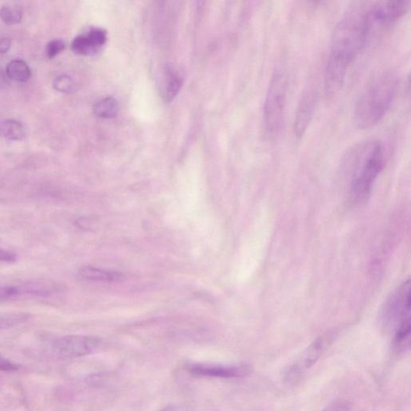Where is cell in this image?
Here are the masks:
<instances>
[{
	"instance_id": "cell-15",
	"label": "cell",
	"mask_w": 411,
	"mask_h": 411,
	"mask_svg": "<svg viewBox=\"0 0 411 411\" xmlns=\"http://www.w3.org/2000/svg\"><path fill=\"white\" fill-rule=\"evenodd\" d=\"M32 318L27 313H9L0 314V330L15 327L25 324Z\"/></svg>"
},
{
	"instance_id": "cell-16",
	"label": "cell",
	"mask_w": 411,
	"mask_h": 411,
	"mask_svg": "<svg viewBox=\"0 0 411 411\" xmlns=\"http://www.w3.org/2000/svg\"><path fill=\"white\" fill-rule=\"evenodd\" d=\"M95 115L103 118H112L117 115V103L115 99L105 98L98 101L93 108Z\"/></svg>"
},
{
	"instance_id": "cell-6",
	"label": "cell",
	"mask_w": 411,
	"mask_h": 411,
	"mask_svg": "<svg viewBox=\"0 0 411 411\" xmlns=\"http://www.w3.org/2000/svg\"><path fill=\"white\" fill-rule=\"evenodd\" d=\"M65 289L64 285L53 280H27L17 285L0 286V301L14 300L22 296H49L60 294Z\"/></svg>"
},
{
	"instance_id": "cell-13",
	"label": "cell",
	"mask_w": 411,
	"mask_h": 411,
	"mask_svg": "<svg viewBox=\"0 0 411 411\" xmlns=\"http://www.w3.org/2000/svg\"><path fill=\"white\" fill-rule=\"evenodd\" d=\"M8 77L15 81L25 82L32 76L30 67L24 60H15L11 61L6 69Z\"/></svg>"
},
{
	"instance_id": "cell-14",
	"label": "cell",
	"mask_w": 411,
	"mask_h": 411,
	"mask_svg": "<svg viewBox=\"0 0 411 411\" xmlns=\"http://www.w3.org/2000/svg\"><path fill=\"white\" fill-rule=\"evenodd\" d=\"M0 135L8 140L20 141L25 137V128L19 122L6 120L0 123Z\"/></svg>"
},
{
	"instance_id": "cell-9",
	"label": "cell",
	"mask_w": 411,
	"mask_h": 411,
	"mask_svg": "<svg viewBox=\"0 0 411 411\" xmlns=\"http://www.w3.org/2000/svg\"><path fill=\"white\" fill-rule=\"evenodd\" d=\"M185 369L191 374L207 378L237 379L242 378L251 372L249 365H214L204 363H189Z\"/></svg>"
},
{
	"instance_id": "cell-1",
	"label": "cell",
	"mask_w": 411,
	"mask_h": 411,
	"mask_svg": "<svg viewBox=\"0 0 411 411\" xmlns=\"http://www.w3.org/2000/svg\"><path fill=\"white\" fill-rule=\"evenodd\" d=\"M370 4L353 3L335 27L325 71L324 89L329 98L339 93L348 69L367 44L373 30L369 15Z\"/></svg>"
},
{
	"instance_id": "cell-5",
	"label": "cell",
	"mask_w": 411,
	"mask_h": 411,
	"mask_svg": "<svg viewBox=\"0 0 411 411\" xmlns=\"http://www.w3.org/2000/svg\"><path fill=\"white\" fill-rule=\"evenodd\" d=\"M410 281L403 282L392 292L382 306L379 320L387 331L393 333L402 325L410 323Z\"/></svg>"
},
{
	"instance_id": "cell-18",
	"label": "cell",
	"mask_w": 411,
	"mask_h": 411,
	"mask_svg": "<svg viewBox=\"0 0 411 411\" xmlns=\"http://www.w3.org/2000/svg\"><path fill=\"white\" fill-rule=\"evenodd\" d=\"M182 86V80L176 73L169 71L166 84V98L171 100L178 94Z\"/></svg>"
},
{
	"instance_id": "cell-4",
	"label": "cell",
	"mask_w": 411,
	"mask_h": 411,
	"mask_svg": "<svg viewBox=\"0 0 411 411\" xmlns=\"http://www.w3.org/2000/svg\"><path fill=\"white\" fill-rule=\"evenodd\" d=\"M289 81L285 72L278 70L270 81L263 106L264 128L269 136L278 135L282 128Z\"/></svg>"
},
{
	"instance_id": "cell-23",
	"label": "cell",
	"mask_w": 411,
	"mask_h": 411,
	"mask_svg": "<svg viewBox=\"0 0 411 411\" xmlns=\"http://www.w3.org/2000/svg\"><path fill=\"white\" fill-rule=\"evenodd\" d=\"M322 411H351V409L347 403L339 400L329 404Z\"/></svg>"
},
{
	"instance_id": "cell-25",
	"label": "cell",
	"mask_w": 411,
	"mask_h": 411,
	"mask_svg": "<svg viewBox=\"0 0 411 411\" xmlns=\"http://www.w3.org/2000/svg\"><path fill=\"white\" fill-rule=\"evenodd\" d=\"M11 48V41L8 38L0 39V53H6L8 52Z\"/></svg>"
},
{
	"instance_id": "cell-2",
	"label": "cell",
	"mask_w": 411,
	"mask_h": 411,
	"mask_svg": "<svg viewBox=\"0 0 411 411\" xmlns=\"http://www.w3.org/2000/svg\"><path fill=\"white\" fill-rule=\"evenodd\" d=\"M386 160L385 145L378 139H368L348 150L346 166L351 171L350 199L361 204L368 199Z\"/></svg>"
},
{
	"instance_id": "cell-19",
	"label": "cell",
	"mask_w": 411,
	"mask_h": 411,
	"mask_svg": "<svg viewBox=\"0 0 411 411\" xmlns=\"http://www.w3.org/2000/svg\"><path fill=\"white\" fill-rule=\"evenodd\" d=\"M53 87L58 92L70 93L75 91L76 84L70 77L62 75L56 77L53 81Z\"/></svg>"
},
{
	"instance_id": "cell-10",
	"label": "cell",
	"mask_w": 411,
	"mask_h": 411,
	"mask_svg": "<svg viewBox=\"0 0 411 411\" xmlns=\"http://www.w3.org/2000/svg\"><path fill=\"white\" fill-rule=\"evenodd\" d=\"M318 104V94L313 90H309L302 95L298 103L294 121V132L297 138H301L307 131L313 120Z\"/></svg>"
},
{
	"instance_id": "cell-26",
	"label": "cell",
	"mask_w": 411,
	"mask_h": 411,
	"mask_svg": "<svg viewBox=\"0 0 411 411\" xmlns=\"http://www.w3.org/2000/svg\"><path fill=\"white\" fill-rule=\"evenodd\" d=\"M161 411H176L173 407H167L165 409H163Z\"/></svg>"
},
{
	"instance_id": "cell-17",
	"label": "cell",
	"mask_w": 411,
	"mask_h": 411,
	"mask_svg": "<svg viewBox=\"0 0 411 411\" xmlns=\"http://www.w3.org/2000/svg\"><path fill=\"white\" fill-rule=\"evenodd\" d=\"M72 49L79 55H93L98 52V49L89 41L86 35L75 38L72 43Z\"/></svg>"
},
{
	"instance_id": "cell-8",
	"label": "cell",
	"mask_w": 411,
	"mask_h": 411,
	"mask_svg": "<svg viewBox=\"0 0 411 411\" xmlns=\"http://www.w3.org/2000/svg\"><path fill=\"white\" fill-rule=\"evenodd\" d=\"M410 6V1L407 0L370 3L369 15L372 30L375 25H389L402 18Z\"/></svg>"
},
{
	"instance_id": "cell-20",
	"label": "cell",
	"mask_w": 411,
	"mask_h": 411,
	"mask_svg": "<svg viewBox=\"0 0 411 411\" xmlns=\"http://www.w3.org/2000/svg\"><path fill=\"white\" fill-rule=\"evenodd\" d=\"M0 17L6 25L19 24L22 19V14L19 10L4 7L0 10Z\"/></svg>"
},
{
	"instance_id": "cell-24",
	"label": "cell",
	"mask_w": 411,
	"mask_h": 411,
	"mask_svg": "<svg viewBox=\"0 0 411 411\" xmlns=\"http://www.w3.org/2000/svg\"><path fill=\"white\" fill-rule=\"evenodd\" d=\"M17 261V256L15 253L0 249V262L14 263Z\"/></svg>"
},
{
	"instance_id": "cell-11",
	"label": "cell",
	"mask_w": 411,
	"mask_h": 411,
	"mask_svg": "<svg viewBox=\"0 0 411 411\" xmlns=\"http://www.w3.org/2000/svg\"><path fill=\"white\" fill-rule=\"evenodd\" d=\"M325 345L322 339L314 341L307 350L303 353L301 357L297 360L294 365H292L287 372V379L295 381L303 372L311 368L318 361L324 351Z\"/></svg>"
},
{
	"instance_id": "cell-21",
	"label": "cell",
	"mask_w": 411,
	"mask_h": 411,
	"mask_svg": "<svg viewBox=\"0 0 411 411\" xmlns=\"http://www.w3.org/2000/svg\"><path fill=\"white\" fill-rule=\"evenodd\" d=\"M65 48V44L60 39H54L48 44L46 52L49 59H53L56 55H58L61 51Z\"/></svg>"
},
{
	"instance_id": "cell-3",
	"label": "cell",
	"mask_w": 411,
	"mask_h": 411,
	"mask_svg": "<svg viewBox=\"0 0 411 411\" xmlns=\"http://www.w3.org/2000/svg\"><path fill=\"white\" fill-rule=\"evenodd\" d=\"M400 77L395 71H384L375 76L360 94L354 107V122L365 129L379 124L395 100Z\"/></svg>"
},
{
	"instance_id": "cell-7",
	"label": "cell",
	"mask_w": 411,
	"mask_h": 411,
	"mask_svg": "<svg viewBox=\"0 0 411 411\" xmlns=\"http://www.w3.org/2000/svg\"><path fill=\"white\" fill-rule=\"evenodd\" d=\"M98 337L86 335H67L56 340L53 350L63 358H77L87 356L100 346Z\"/></svg>"
},
{
	"instance_id": "cell-12",
	"label": "cell",
	"mask_w": 411,
	"mask_h": 411,
	"mask_svg": "<svg viewBox=\"0 0 411 411\" xmlns=\"http://www.w3.org/2000/svg\"><path fill=\"white\" fill-rule=\"evenodd\" d=\"M78 275L79 278L84 280L104 283L120 282L125 278L122 273L92 266L81 268L79 270Z\"/></svg>"
},
{
	"instance_id": "cell-22",
	"label": "cell",
	"mask_w": 411,
	"mask_h": 411,
	"mask_svg": "<svg viewBox=\"0 0 411 411\" xmlns=\"http://www.w3.org/2000/svg\"><path fill=\"white\" fill-rule=\"evenodd\" d=\"M20 369V365H17L10 360L0 355V371L4 372H14Z\"/></svg>"
}]
</instances>
